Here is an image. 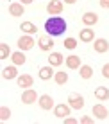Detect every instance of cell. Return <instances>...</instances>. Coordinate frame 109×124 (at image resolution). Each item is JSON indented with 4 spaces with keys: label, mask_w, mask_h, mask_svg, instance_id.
Wrapping results in <instances>:
<instances>
[{
    "label": "cell",
    "mask_w": 109,
    "mask_h": 124,
    "mask_svg": "<svg viewBox=\"0 0 109 124\" xmlns=\"http://www.w3.org/2000/svg\"><path fill=\"white\" fill-rule=\"evenodd\" d=\"M72 110H73V108L68 104V102H66V104H64V102H61V104H56V106H54V115H56L57 119H64V117H68V115H70Z\"/></svg>",
    "instance_id": "277c9868"
},
{
    "label": "cell",
    "mask_w": 109,
    "mask_h": 124,
    "mask_svg": "<svg viewBox=\"0 0 109 124\" xmlns=\"http://www.w3.org/2000/svg\"><path fill=\"white\" fill-rule=\"evenodd\" d=\"M34 38L31 36V34H23V36H20L18 40V49L20 50H31L32 47H34Z\"/></svg>",
    "instance_id": "8992f818"
},
{
    "label": "cell",
    "mask_w": 109,
    "mask_h": 124,
    "mask_svg": "<svg viewBox=\"0 0 109 124\" xmlns=\"http://www.w3.org/2000/svg\"><path fill=\"white\" fill-rule=\"evenodd\" d=\"M63 45H64V49L73 50L75 47H77V40H75V38H66V40L63 41Z\"/></svg>",
    "instance_id": "d4e9b609"
},
{
    "label": "cell",
    "mask_w": 109,
    "mask_h": 124,
    "mask_svg": "<svg viewBox=\"0 0 109 124\" xmlns=\"http://www.w3.org/2000/svg\"><path fill=\"white\" fill-rule=\"evenodd\" d=\"M77 2V0H64V4H70V6H72V4H75Z\"/></svg>",
    "instance_id": "1f68e13d"
},
{
    "label": "cell",
    "mask_w": 109,
    "mask_h": 124,
    "mask_svg": "<svg viewBox=\"0 0 109 124\" xmlns=\"http://www.w3.org/2000/svg\"><path fill=\"white\" fill-rule=\"evenodd\" d=\"M45 31L50 36H61L66 31V22L61 16H50L47 22H45Z\"/></svg>",
    "instance_id": "6da1fadb"
},
{
    "label": "cell",
    "mask_w": 109,
    "mask_h": 124,
    "mask_svg": "<svg viewBox=\"0 0 109 124\" xmlns=\"http://www.w3.org/2000/svg\"><path fill=\"white\" fill-rule=\"evenodd\" d=\"M102 76L106 79H109V63H106V65L102 67Z\"/></svg>",
    "instance_id": "4316f807"
},
{
    "label": "cell",
    "mask_w": 109,
    "mask_h": 124,
    "mask_svg": "<svg viewBox=\"0 0 109 124\" xmlns=\"http://www.w3.org/2000/svg\"><path fill=\"white\" fill-rule=\"evenodd\" d=\"M79 40H81L82 43H91V41H95V31L90 29V27L81 29V32H79Z\"/></svg>",
    "instance_id": "30bf717a"
},
{
    "label": "cell",
    "mask_w": 109,
    "mask_h": 124,
    "mask_svg": "<svg viewBox=\"0 0 109 124\" xmlns=\"http://www.w3.org/2000/svg\"><path fill=\"white\" fill-rule=\"evenodd\" d=\"M95 97H97L98 101H107L109 99V88L97 86V88H95Z\"/></svg>",
    "instance_id": "44dd1931"
},
{
    "label": "cell",
    "mask_w": 109,
    "mask_h": 124,
    "mask_svg": "<svg viewBox=\"0 0 109 124\" xmlns=\"http://www.w3.org/2000/svg\"><path fill=\"white\" fill-rule=\"evenodd\" d=\"M54 68H52V65H47V67H41L39 68V72H38V76H39V79L41 81H48V79H52L54 78Z\"/></svg>",
    "instance_id": "2e32d148"
},
{
    "label": "cell",
    "mask_w": 109,
    "mask_h": 124,
    "mask_svg": "<svg viewBox=\"0 0 109 124\" xmlns=\"http://www.w3.org/2000/svg\"><path fill=\"white\" fill-rule=\"evenodd\" d=\"M68 104L72 106L73 110H82L84 108V97H82L81 93H77V92H72L68 95Z\"/></svg>",
    "instance_id": "7a4b0ae2"
},
{
    "label": "cell",
    "mask_w": 109,
    "mask_h": 124,
    "mask_svg": "<svg viewBox=\"0 0 109 124\" xmlns=\"http://www.w3.org/2000/svg\"><path fill=\"white\" fill-rule=\"evenodd\" d=\"M9 117H11V110L7 108V106H2V108H0V119H2V122L9 121Z\"/></svg>",
    "instance_id": "484cf974"
},
{
    "label": "cell",
    "mask_w": 109,
    "mask_h": 124,
    "mask_svg": "<svg viewBox=\"0 0 109 124\" xmlns=\"http://www.w3.org/2000/svg\"><path fill=\"white\" fill-rule=\"evenodd\" d=\"M64 63H66V67H68L70 70H75V68H81V65H82V59L79 58L77 54H70V56H66Z\"/></svg>",
    "instance_id": "7c38bea8"
},
{
    "label": "cell",
    "mask_w": 109,
    "mask_h": 124,
    "mask_svg": "<svg viewBox=\"0 0 109 124\" xmlns=\"http://www.w3.org/2000/svg\"><path fill=\"white\" fill-rule=\"evenodd\" d=\"M63 121H64L66 124H77V121H75V119H72V117H64Z\"/></svg>",
    "instance_id": "f546056e"
},
{
    "label": "cell",
    "mask_w": 109,
    "mask_h": 124,
    "mask_svg": "<svg viewBox=\"0 0 109 124\" xmlns=\"http://www.w3.org/2000/svg\"><path fill=\"white\" fill-rule=\"evenodd\" d=\"M38 104H39L41 110H52L54 106V99L52 95H48V93H43V95H39V99H38Z\"/></svg>",
    "instance_id": "9c48e42d"
},
{
    "label": "cell",
    "mask_w": 109,
    "mask_h": 124,
    "mask_svg": "<svg viewBox=\"0 0 109 124\" xmlns=\"http://www.w3.org/2000/svg\"><path fill=\"white\" fill-rule=\"evenodd\" d=\"M2 78H4V79H7V81L18 78V70H16V65H9V67L4 68V70H2Z\"/></svg>",
    "instance_id": "ac0fdd59"
},
{
    "label": "cell",
    "mask_w": 109,
    "mask_h": 124,
    "mask_svg": "<svg viewBox=\"0 0 109 124\" xmlns=\"http://www.w3.org/2000/svg\"><path fill=\"white\" fill-rule=\"evenodd\" d=\"M9 15L11 16H22V15H25V6L22 2H11L9 4Z\"/></svg>",
    "instance_id": "9a60e30c"
},
{
    "label": "cell",
    "mask_w": 109,
    "mask_h": 124,
    "mask_svg": "<svg viewBox=\"0 0 109 124\" xmlns=\"http://www.w3.org/2000/svg\"><path fill=\"white\" fill-rule=\"evenodd\" d=\"M11 61H13V65H16V67H20V65H25L27 58H25L23 50H16V52H13V56H11Z\"/></svg>",
    "instance_id": "d6986e66"
},
{
    "label": "cell",
    "mask_w": 109,
    "mask_h": 124,
    "mask_svg": "<svg viewBox=\"0 0 109 124\" xmlns=\"http://www.w3.org/2000/svg\"><path fill=\"white\" fill-rule=\"evenodd\" d=\"M64 56H63L61 52H50V56H48V65H52V67H61L63 63H64Z\"/></svg>",
    "instance_id": "e0dca14e"
},
{
    "label": "cell",
    "mask_w": 109,
    "mask_h": 124,
    "mask_svg": "<svg viewBox=\"0 0 109 124\" xmlns=\"http://www.w3.org/2000/svg\"><path fill=\"white\" fill-rule=\"evenodd\" d=\"M79 122H81V124H91V122H93V119L88 117V115H84V117H81V121H79Z\"/></svg>",
    "instance_id": "83f0119b"
},
{
    "label": "cell",
    "mask_w": 109,
    "mask_h": 124,
    "mask_svg": "<svg viewBox=\"0 0 109 124\" xmlns=\"http://www.w3.org/2000/svg\"><path fill=\"white\" fill-rule=\"evenodd\" d=\"M54 36H50V34H45V36H39V40H38V45H39L41 50H45V52H50V50L54 49Z\"/></svg>",
    "instance_id": "5b68a950"
},
{
    "label": "cell",
    "mask_w": 109,
    "mask_h": 124,
    "mask_svg": "<svg viewBox=\"0 0 109 124\" xmlns=\"http://www.w3.org/2000/svg\"><path fill=\"white\" fill-rule=\"evenodd\" d=\"M20 2H22L23 6H29V4H32V2H34V0H20Z\"/></svg>",
    "instance_id": "4dcf8cb0"
},
{
    "label": "cell",
    "mask_w": 109,
    "mask_h": 124,
    "mask_svg": "<svg viewBox=\"0 0 109 124\" xmlns=\"http://www.w3.org/2000/svg\"><path fill=\"white\" fill-rule=\"evenodd\" d=\"M39 99V95L36 93V90H32V88H25L22 92V102L23 104H32V102H36Z\"/></svg>",
    "instance_id": "52a82bcc"
},
{
    "label": "cell",
    "mask_w": 109,
    "mask_h": 124,
    "mask_svg": "<svg viewBox=\"0 0 109 124\" xmlns=\"http://www.w3.org/2000/svg\"><path fill=\"white\" fill-rule=\"evenodd\" d=\"M91 113H93L97 119H100V121H104V119L109 117V110L104 104H95L93 108H91Z\"/></svg>",
    "instance_id": "4fadbf2b"
},
{
    "label": "cell",
    "mask_w": 109,
    "mask_h": 124,
    "mask_svg": "<svg viewBox=\"0 0 109 124\" xmlns=\"http://www.w3.org/2000/svg\"><path fill=\"white\" fill-rule=\"evenodd\" d=\"M81 20H82V23L86 25V27H93L95 23H98V15L97 13H84V15L81 16Z\"/></svg>",
    "instance_id": "5bb4252c"
},
{
    "label": "cell",
    "mask_w": 109,
    "mask_h": 124,
    "mask_svg": "<svg viewBox=\"0 0 109 124\" xmlns=\"http://www.w3.org/2000/svg\"><path fill=\"white\" fill-rule=\"evenodd\" d=\"M54 81H56L57 85H66L68 83V74H66V72H56V74H54Z\"/></svg>",
    "instance_id": "cb8c5ba5"
},
{
    "label": "cell",
    "mask_w": 109,
    "mask_h": 124,
    "mask_svg": "<svg viewBox=\"0 0 109 124\" xmlns=\"http://www.w3.org/2000/svg\"><path fill=\"white\" fill-rule=\"evenodd\" d=\"M100 7H102V9H109V0H100Z\"/></svg>",
    "instance_id": "f1b7e54d"
},
{
    "label": "cell",
    "mask_w": 109,
    "mask_h": 124,
    "mask_svg": "<svg viewBox=\"0 0 109 124\" xmlns=\"http://www.w3.org/2000/svg\"><path fill=\"white\" fill-rule=\"evenodd\" d=\"M79 76H81L82 79H91V78H93V68H91L90 65H81V68H79Z\"/></svg>",
    "instance_id": "7402d4cb"
},
{
    "label": "cell",
    "mask_w": 109,
    "mask_h": 124,
    "mask_svg": "<svg viewBox=\"0 0 109 124\" xmlns=\"http://www.w3.org/2000/svg\"><path fill=\"white\" fill-rule=\"evenodd\" d=\"M13 52H11V47L7 43H0V59H7L11 58Z\"/></svg>",
    "instance_id": "603a6c76"
},
{
    "label": "cell",
    "mask_w": 109,
    "mask_h": 124,
    "mask_svg": "<svg viewBox=\"0 0 109 124\" xmlns=\"http://www.w3.org/2000/svg\"><path fill=\"white\" fill-rule=\"evenodd\" d=\"M93 50H95V52H98V54L107 52V50H109V41L106 40V38H95V41H93Z\"/></svg>",
    "instance_id": "ba28073f"
},
{
    "label": "cell",
    "mask_w": 109,
    "mask_h": 124,
    "mask_svg": "<svg viewBox=\"0 0 109 124\" xmlns=\"http://www.w3.org/2000/svg\"><path fill=\"white\" fill-rule=\"evenodd\" d=\"M16 83H18V86L20 88H31L32 85H34V79H32V76L31 74H22V76H18L16 78Z\"/></svg>",
    "instance_id": "8fae6325"
},
{
    "label": "cell",
    "mask_w": 109,
    "mask_h": 124,
    "mask_svg": "<svg viewBox=\"0 0 109 124\" xmlns=\"http://www.w3.org/2000/svg\"><path fill=\"white\" fill-rule=\"evenodd\" d=\"M63 9H64V4L61 2V0H50V2L47 4V13L52 16H57L61 15Z\"/></svg>",
    "instance_id": "3957f363"
},
{
    "label": "cell",
    "mask_w": 109,
    "mask_h": 124,
    "mask_svg": "<svg viewBox=\"0 0 109 124\" xmlns=\"http://www.w3.org/2000/svg\"><path fill=\"white\" fill-rule=\"evenodd\" d=\"M20 29H22V32H23V34H31V36L38 32V27H36V23H32V22H22Z\"/></svg>",
    "instance_id": "ffe728a7"
}]
</instances>
